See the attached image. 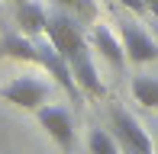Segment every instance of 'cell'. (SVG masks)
<instances>
[{
	"label": "cell",
	"instance_id": "obj_9",
	"mask_svg": "<svg viewBox=\"0 0 158 154\" xmlns=\"http://www.w3.org/2000/svg\"><path fill=\"white\" fill-rule=\"evenodd\" d=\"M90 45H94V52H100L113 67H116V71H123L126 52H123V42L113 36L110 26H94V32H90Z\"/></svg>",
	"mask_w": 158,
	"mask_h": 154
},
{
	"label": "cell",
	"instance_id": "obj_16",
	"mask_svg": "<svg viewBox=\"0 0 158 154\" xmlns=\"http://www.w3.org/2000/svg\"><path fill=\"white\" fill-rule=\"evenodd\" d=\"M155 36H158V23H155Z\"/></svg>",
	"mask_w": 158,
	"mask_h": 154
},
{
	"label": "cell",
	"instance_id": "obj_8",
	"mask_svg": "<svg viewBox=\"0 0 158 154\" xmlns=\"http://www.w3.org/2000/svg\"><path fill=\"white\" fill-rule=\"evenodd\" d=\"M45 19H48V13L35 0H16V26L23 36H29V39L45 36Z\"/></svg>",
	"mask_w": 158,
	"mask_h": 154
},
{
	"label": "cell",
	"instance_id": "obj_14",
	"mask_svg": "<svg viewBox=\"0 0 158 154\" xmlns=\"http://www.w3.org/2000/svg\"><path fill=\"white\" fill-rule=\"evenodd\" d=\"M119 3H123L126 10H132V13H148V10H145V3H142V0H119Z\"/></svg>",
	"mask_w": 158,
	"mask_h": 154
},
{
	"label": "cell",
	"instance_id": "obj_3",
	"mask_svg": "<svg viewBox=\"0 0 158 154\" xmlns=\"http://www.w3.org/2000/svg\"><path fill=\"white\" fill-rule=\"evenodd\" d=\"M113 138L126 154H152V138L126 109H113Z\"/></svg>",
	"mask_w": 158,
	"mask_h": 154
},
{
	"label": "cell",
	"instance_id": "obj_1",
	"mask_svg": "<svg viewBox=\"0 0 158 154\" xmlns=\"http://www.w3.org/2000/svg\"><path fill=\"white\" fill-rule=\"evenodd\" d=\"M45 39L55 45V52H58L64 61H68L74 52H81V48L87 45V42H84L81 26H77V19L68 16L64 10L48 13V19H45Z\"/></svg>",
	"mask_w": 158,
	"mask_h": 154
},
{
	"label": "cell",
	"instance_id": "obj_12",
	"mask_svg": "<svg viewBox=\"0 0 158 154\" xmlns=\"http://www.w3.org/2000/svg\"><path fill=\"white\" fill-rule=\"evenodd\" d=\"M87 151L90 154H119V144L110 132L103 129H90L87 132Z\"/></svg>",
	"mask_w": 158,
	"mask_h": 154
},
{
	"label": "cell",
	"instance_id": "obj_7",
	"mask_svg": "<svg viewBox=\"0 0 158 154\" xmlns=\"http://www.w3.org/2000/svg\"><path fill=\"white\" fill-rule=\"evenodd\" d=\"M119 32H123V52L129 61H135V64H148V61H158V42L148 36L145 29H139V23H126L119 26Z\"/></svg>",
	"mask_w": 158,
	"mask_h": 154
},
{
	"label": "cell",
	"instance_id": "obj_2",
	"mask_svg": "<svg viewBox=\"0 0 158 154\" xmlns=\"http://www.w3.org/2000/svg\"><path fill=\"white\" fill-rule=\"evenodd\" d=\"M0 96H3L6 103H13V106H19V109L35 113V109L48 100V83L42 80V77L23 74V77H13L6 87H0Z\"/></svg>",
	"mask_w": 158,
	"mask_h": 154
},
{
	"label": "cell",
	"instance_id": "obj_11",
	"mask_svg": "<svg viewBox=\"0 0 158 154\" xmlns=\"http://www.w3.org/2000/svg\"><path fill=\"white\" fill-rule=\"evenodd\" d=\"M132 96L145 109H158V80L155 77H132Z\"/></svg>",
	"mask_w": 158,
	"mask_h": 154
},
{
	"label": "cell",
	"instance_id": "obj_13",
	"mask_svg": "<svg viewBox=\"0 0 158 154\" xmlns=\"http://www.w3.org/2000/svg\"><path fill=\"white\" fill-rule=\"evenodd\" d=\"M58 3L64 6L68 16L77 19V23H81V19H94V16H97V6L90 3V0H58Z\"/></svg>",
	"mask_w": 158,
	"mask_h": 154
},
{
	"label": "cell",
	"instance_id": "obj_6",
	"mask_svg": "<svg viewBox=\"0 0 158 154\" xmlns=\"http://www.w3.org/2000/svg\"><path fill=\"white\" fill-rule=\"evenodd\" d=\"M68 67H71L74 83H77V90H81L84 96H94V100H103V96H106V87H103V80H100V74L94 67V58H90V48L87 45L68 58Z\"/></svg>",
	"mask_w": 158,
	"mask_h": 154
},
{
	"label": "cell",
	"instance_id": "obj_4",
	"mask_svg": "<svg viewBox=\"0 0 158 154\" xmlns=\"http://www.w3.org/2000/svg\"><path fill=\"white\" fill-rule=\"evenodd\" d=\"M35 119H39V125L48 132V138H52L61 151L74 148V122H71V113L64 106H48V103H42V106L35 109Z\"/></svg>",
	"mask_w": 158,
	"mask_h": 154
},
{
	"label": "cell",
	"instance_id": "obj_5",
	"mask_svg": "<svg viewBox=\"0 0 158 154\" xmlns=\"http://www.w3.org/2000/svg\"><path fill=\"white\" fill-rule=\"evenodd\" d=\"M35 48H39V61L35 64L42 67V71H48V77H52L55 83L64 90V93L71 96V100H81V90H77V83H74V74H71V67H68V61L61 58L58 52H55V45L52 42H39L35 39Z\"/></svg>",
	"mask_w": 158,
	"mask_h": 154
},
{
	"label": "cell",
	"instance_id": "obj_15",
	"mask_svg": "<svg viewBox=\"0 0 158 154\" xmlns=\"http://www.w3.org/2000/svg\"><path fill=\"white\" fill-rule=\"evenodd\" d=\"M142 3H145L148 13H155V16H158V0H142Z\"/></svg>",
	"mask_w": 158,
	"mask_h": 154
},
{
	"label": "cell",
	"instance_id": "obj_10",
	"mask_svg": "<svg viewBox=\"0 0 158 154\" xmlns=\"http://www.w3.org/2000/svg\"><path fill=\"white\" fill-rule=\"evenodd\" d=\"M0 52L13 61H26V64H35L39 61V48H35V39L23 36V32H6L3 42H0Z\"/></svg>",
	"mask_w": 158,
	"mask_h": 154
}]
</instances>
